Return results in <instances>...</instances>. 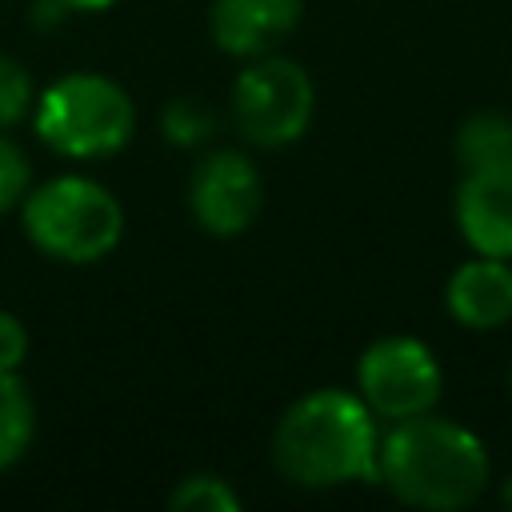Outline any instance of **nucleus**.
<instances>
[{
  "label": "nucleus",
  "instance_id": "1",
  "mask_svg": "<svg viewBox=\"0 0 512 512\" xmlns=\"http://www.w3.org/2000/svg\"><path fill=\"white\" fill-rule=\"evenodd\" d=\"M272 460L284 480L300 488L372 484L380 460V432L360 392L316 388L288 404L272 432Z\"/></svg>",
  "mask_w": 512,
  "mask_h": 512
},
{
  "label": "nucleus",
  "instance_id": "17",
  "mask_svg": "<svg viewBox=\"0 0 512 512\" xmlns=\"http://www.w3.org/2000/svg\"><path fill=\"white\" fill-rule=\"evenodd\" d=\"M28 356V328L20 316L0 308V372H20Z\"/></svg>",
  "mask_w": 512,
  "mask_h": 512
},
{
  "label": "nucleus",
  "instance_id": "16",
  "mask_svg": "<svg viewBox=\"0 0 512 512\" xmlns=\"http://www.w3.org/2000/svg\"><path fill=\"white\" fill-rule=\"evenodd\" d=\"M32 188V168H28V156L0 132V212L24 204Z\"/></svg>",
  "mask_w": 512,
  "mask_h": 512
},
{
  "label": "nucleus",
  "instance_id": "5",
  "mask_svg": "<svg viewBox=\"0 0 512 512\" xmlns=\"http://www.w3.org/2000/svg\"><path fill=\"white\" fill-rule=\"evenodd\" d=\"M316 112L312 76L284 56H256L232 84V124L256 148H284L304 136Z\"/></svg>",
  "mask_w": 512,
  "mask_h": 512
},
{
  "label": "nucleus",
  "instance_id": "7",
  "mask_svg": "<svg viewBox=\"0 0 512 512\" xmlns=\"http://www.w3.org/2000/svg\"><path fill=\"white\" fill-rule=\"evenodd\" d=\"M260 204H264V184H260L256 164L244 152L220 148V152H208L192 168L188 208L204 232L240 236L260 216Z\"/></svg>",
  "mask_w": 512,
  "mask_h": 512
},
{
  "label": "nucleus",
  "instance_id": "15",
  "mask_svg": "<svg viewBox=\"0 0 512 512\" xmlns=\"http://www.w3.org/2000/svg\"><path fill=\"white\" fill-rule=\"evenodd\" d=\"M36 104V88H32V76L24 72L20 60L4 56L0 52V128H12L20 124Z\"/></svg>",
  "mask_w": 512,
  "mask_h": 512
},
{
  "label": "nucleus",
  "instance_id": "9",
  "mask_svg": "<svg viewBox=\"0 0 512 512\" xmlns=\"http://www.w3.org/2000/svg\"><path fill=\"white\" fill-rule=\"evenodd\" d=\"M456 224L476 256L512 260V176L464 172L456 188Z\"/></svg>",
  "mask_w": 512,
  "mask_h": 512
},
{
  "label": "nucleus",
  "instance_id": "2",
  "mask_svg": "<svg viewBox=\"0 0 512 512\" xmlns=\"http://www.w3.org/2000/svg\"><path fill=\"white\" fill-rule=\"evenodd\" d=\"M376 480L404 504L452 512L488 488V452L468 428L424 412L380 436Z\"/></svg>",
  "mask_w": 512,
  "mask_h": 512
},
{
  "label": "nucleus",
  "instance_id": "4",
  "mask_svg": "<svg viewBox=\"0 0 512 512\" xmlns=\"http://www.w3.org/2000/svg\"><path fill=\"white\" fill-rule=\"evenodd\" d=\"M24 232L28 240L64 264H96L124 236L120 200L88 176H56L24 196Z\"/></svg>",
  "mask_w": 512,
  "mask_h": 512
},
{
  "label": "nucleus",
  "instance_id": "13",
  "mask_svg": "<svg viewBox=\"0 0 512 512\" xmlns=\"http://www.w3.org/2000/svg\"><path fill=\"white\" fill-rule=\"evenodd\" d=\"M168 504L176 512H240V496L236 488L224 480V476H212V472H196V476H184Z\"/></svg>",
  "mask_w": 512,
  "mask_h": 512
},
{
  "label": "nucleus",
  "instance_id": "11",
  "mask_svg": "<svg viewBox=\"0 0 512 512\" xmlns=\"http://www.w3.org/2000/svg\"><path fill=\"white\" fill-rule=\"evenodd\" d=\"M456 160L464 172L512 176V112H476L456 128Z\"/></svg>",
  "mask_w": 512,
  "mask_h": 512
},
{
  "label": "nucleus",
  "instance_id": "20",
  "mask_svg": "<svg viewBox=\"0 0 512 512\" xmlns=\"http://www.w3.org/2000/svg\"><path fill=\"white\" fill-rule=\"evenodd\" d=\"M508 388H512V372H508Z\"/></svg>",
  "mask_w": 512,
  "mask_h": 512
},
{
  "label": "nucleus",
  "instance_id": "3",
  "mask_svg": "<svg viewBox=\"0 0 512 512\" xmlns=\"http://www.w3.org/2000/svg\"><path fill=\"white\" fill-rule=\"evenodd\" d=\"M36 136L72 160L120 152L136 132L132 96L100 72H68L48 84L32 104Z\"/></svg>",
  "mask_w": 512,
  "mask_h": 512
},
{
  "label": "nucleus",
  "instance_id": "19",
  "mask_svg": "<svg viewBox=\"0 0 512 512\" xmlns=\"http://www.w3.org/2000/svg\"><path fill=\"white\" fill-rule=\"evenodd\" d=\"M504 504H508V508H512V476H508V480H504Z\"/></svg>",
  "mask_w": 512,
  "mask_h": 512
},
{
  "label": "nucleus",
  "instance_id": "6",
  "mask_svg": "<svg viewBox=\"0 0 512 512\" xmlns=\"http://www.w3.org/2000/svg\"><path fill=\"white\" fill-rule=\"evenodd\" d=\"M440 384V364L416 336H384L368 344L356 364L360 400L372 408V416H384L392 424L432 412V404L440 400Z\"/></svg>",
  "mask_w": 512,
  "mask_h": 512
},
{
  "label": "nucleus",
  "instance_id": "14",
  "mask_svg": "<svg viewBox=\"0 0 512 512\" xmlns=\"http://www.w3.org/2000/svg\"><path fill=\"white\" fill-rule=\"evenodd\" d=\"M216 120H212V108L200 100V96H172L160 112V132L180 144V148H196L212 136Z\"/></svg>",
  "mask_w": 512,
  "mask_h": 512
},
{
  "label": "nucleus",
  "instance_id": "10",
  "mask_svg": "<svg viewBox=\"0 0 512 512\" xmlns=\"http://www.w3.org/2000/svg\"><path fill=\"white\" fill-rule=\"evenodd\" d=\"M444 304L460 328L488 332V328L508 324L512 320V268H508V260H496V256L464 260L448 276Z\"/></svg>",
  "mask_w": 512,
  "mask_h": 512
},
{
  "label": "nucleus",
  "instance_id": "18",
  "mask_svg": "<svg viewBox=\"0 0 512 512\" xmlns=\"http://www.w3.org/2000/svg\"><path fill=\"white\" fill-rule=\"evenodd\" d=\"M60 8H68V12H104V8H112L116 0H56Z\"/></svg>",
  "mask_w": 512,
  "mask_h": 512
},
{
  "label": "nucleus",
  "instance_id": "12",
  "mask_svg": "<svg viewBox=\"0 0 512 512\" xmlns=\"http://www.w3.org/2000/svg\"><path fill=\"white\" fill-rule=\"evenodd\" d=\"M36 432V408L20 372H0V472L12 468Z\"/></svg>",
  "mask_w": 512,
  "mask_h": 512
},
{
  "label": "nucleus",
  "instance_id": "8",
  "mask_svg": "<svg viewBox=\"0 0 512 512\" xmlns=\"http://www.w3.org/2000/svg\"><path fill=\"white\" fill-rule=\"evenodd\" d=\"M304 0H212L208 28L220 52L228 56H268L300 24Z\"/></svg>",
  "mask_w": 512,
  "mask_h": 512
}]
</instances>
